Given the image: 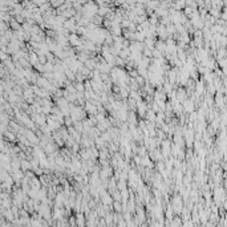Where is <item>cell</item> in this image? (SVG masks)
I'll return each instance as SVG.
<instances>
[{"label": "cell", "instance_id": "obj_14", "mask_svg": "<svg viewBox=\"0 0 227 227\" xmlns=\"http://www.w3.org/2000/svg\"><path fill=\"white\" fill-rule=\"evenodd\" d=\"M112 209H113V211H114V213H122V203H121V201H113Z\"/></svg>", "mask_w": 227, "mask_h": 227}, {"label": "cell", "instance_id": "obj_8", "mask_svg": "<svg viewBox=\"0 0 227 227\" xmlns=\"http://www.w3.org/2000/svg\"><path fill=\"white\" fill-rule=\"evenodd\" d=\"M175 97H177V100H178L179 102L185 101V100L187 98V92H186L185 89L181 86L179 89H177V91H175Z\"/></svg>", "mask_w": 227, "mask_h": 227}, {"label": "cell", "instance_id": "obj_10", "mask_svg": "<svg viewBox=\"0 0 227 227\" xmlns=\"http://www.w3.org/2000/svg\"><path fill=\"white\" fill-rule=\"evenodd\" d=\"M154 43H155V40L153 39V37H145V40H143V45L146 46V48H149V49H154Z\"/></svg>", "mask_w": 227, "mask_h": 227}, {"label": "cell", "instance_id": "obj_2", "mask_svg": "<svg viewBox=\"0 0 227 227\" xmlns=\"http://www.w3.org/2000/svg\"><path fill=\"white\" fill-rule=\"evenodd\" d=\"M32 120H33V122L39 126H43L46 123V116L43 114V113H35V114L32 116Z\"/></svg>", "mask_w": 227, "mask_h": 227}, {"label": "cell", "instance_id": "obj_7", "mask_svg": "<svg viewBox=\"0 0 227 227\" xmlns=\"http://www.w3.org/2000/svg\"><path fill=\"white\" fill-rule=\"evenodd\" d=\"M46 125H48L49 128L52 129V132H55V130H59L60 126H61L57 121H56L55 118H52L51 114H48V117H46Z\"/></svg>", "mask_w": 227, "mask_h": 227}, {"label": "cell", "instance_id": "obj_3", "mask_svg": "<svg viewBox=\"0 0 227 227\" xmlns=\"http://www.w3.org/2000/svg\"><path fill=\"white\" fill-rule=\"evenodd\" d=\"M82 108H84V110L86 112V114H89V116H94L96 113H97V106L91 101H85Z\"/></svg>", "mask_w": 227, "mask_h": 227}, {"label": "cell", "instance_id": "obj_23", "mask_svg": "<svg viewBox=\"0 0 227 227\" xmlns=\"http://www.w3.org/2000/svg\"><path fill=\"white\" fill-rule=\"evenodd\" d=\"M4 134H5V137L9 139V141H15V134H13V133H11V132H4Z\"/></svg>", "mask_w": 227, "mask_h": 227}, {"label": "cell", "instance_id": "obj_17", "mask_svg": "<svg viewBox=\"0 0 227 227\" xmlns=\"http://www.w3.org/2000/svg\"><path fill=\"white\" fill-rule=\"evenodd\" d=\"M75 88H76V91H77V92H84V91H85L84 82H80V81H77V82L75 84Z\"/></svg>", "mask_w": 227, "mask_h": 227}, {"label": "cell", "instance_id": "obj_12", "mask_svg": "<svg viewBox=\"0 0 227 227\" xmlns=\"http://www.w3.org/2000/svg\"><path fill=\"white\" fill-rule=\"evenodd\" d=\"M129 97L133 98L134 101H141L142 100V96L139 93V91H129Z\"/></svg>", "mask_w": 227, "mask_h": 227}, {"label": "cell", "instance_id": "obj_16", "mask_svg": "<svg viewBox=\"0 0 227 227\" xmlns=\"http://www.w3.org/2000/svg\"><path fill=\"white\" fill-rule=\"evenodd\" d=\"M43 66H44V72H53V64L49 61H46L45 64H43Z\"/></svg>", "mask_w": 227, "mask_h": 227}, {"label": "cell", "instance_id": "obj_24", "mask_svg": "<svg viewBox=\"0 0 227 227\" xmlns=\"http://www.w3.org/2000/svg\"><path fill=\"white\" fill-rule=\"evenodd\" d=\"M134 162L137 163V165H141V157H139V155H136V157H134Z\"/></svg>", "mask_w": 227, "mask_h": 227}, {"label": "cell", "instance_id": "obj_20", "mask_svg": "<svg viewBox=\"0 0 227 227\" xmlns=\"http://www.w3.org/2000/svg\"><path fill=\"white\" fill-rule=\"evenodd\" d=\"M11 28L13 29V31H18V29H20L21 27H20L19 21H13V20H11Z\"/></svg>", "mask_w": 227, "mask_h": 227}, {"label": "cell", "instance_id": "obj_9", "mask_svg": "<svg viewBox=\"0 0 227 227\" xmlns=\"http://www.w3.org/2000/svg\"><path fill=\"white\" fill-rule=\"evenodd\" d=\"M154 48H155V49H158L159 52L165 53V51H166V43L163 41V40H158V41H155V43H154Z\"/></svg>", "mask_w": 227, "mask_h": 227}, {"label": "cell", "instance_id": "obj_22", "mask_svg": "<svg viewBox=\"0 0 227 227\" xmlns=\"http://www.w3.org/2000/svg\"><path fill=\"white\" fill-rule=\"evenodd\" d=\"M170 225H173V226H181L182 225V219L179 218V216H175V219L170 223Z\"/></svg>", "mask_w": 227, "mask_h": 227}, {"label": "cell", "instance_id": "obj_1", "mask_svg": "<svg viewBox=\"0 0 227 227\" xmlns=\"http://www.w3.org/2000/svg\"><path fill=\"white\" fill-rule=\"evenodd\" d=\"M182 108L186 113H191L193 110H195V102L194 100H190V98H186L185 101H182Z\"/></svg>", "mask_w": 227, "mask_h": 227}, {"label": "cell", "instance_id": "obj_15", "mask_svg": "<svg viewBox=\"0 0 227 227\" xmlns=\"http://www.w3.org/2000/svg\"><path fill=\"white\" fill-rule=\"evenodd\" d=\"M136 82H137V84H138V86H139V88H142V86L143 85H145V82H146V78H143L142 77V76H137V77H136Z\"/></svg>", "mask_w": 227, "mask_h": 227}, {"label": "cell", "instance_id": "obj_4", "mask_svg": "<svg viewBox=\"0 0 227 227\" xmlns=\"http://www.w3.org/2000/svg\"><path fill=\"white\" fill-rule=\"evenodd\" d=\"M68 43H69V45H72V46H77L78 44H81L82 43V39L80 37V36L77 35V33H71V35L68 36Z\"/></svg>", "mask_w": 227, "mask_h": 227}, {"label": "cell", "instance_id": "obj_19", "mask_svg": "<svg viewBox=\"0 0 227 227\" xmlns=\"http://www.w3.org/2000/svg\"><path fill=\"white\" fill-rule=\"evenodd\" d=\"M142 56H145V57H150L152 59V49H149V48H143V51H142Z\"/></svg>", "mask_w": 227, "mask_h": 227}, {"label": "cell", "instance_id": "obj_25", "mask_svg": "<svg viewBox=\"0 0 227 227\" xmlns=\"http://www.w3.org/2000/svg\"><path fill=\"white\" fill-rule=\"evenodd\" d=\"M69 223H71V225H73V226L76 225V221H75V218H73V216L71 218V221H69Z\"/></svg>", "mask_w": 227, "mask_h": 227}, {"label": "cell", "instance_id": "obj_6", "mask_svg": "<svg viewBox=\"0 0 227 227\" xmlns=\"http://www.w3.org/2000/svg\"><path fill=\"white\" fill-rule=\"evenodd\" d=\"M100 202H101V205H106V206L112 205V203H113L112 194H110V193H108V191H105L102 195H100Z\"/></svg>", "mask_w": 227, "mask_h": 227}, {"label": "cell", "instance_id": "obj_11", "mask_svg": "<svg viewBox=\"0 0 227 227\" xmlns=\"http://www.w3.org/2000/svg\"><path fill=\"white\" fill-rule=\"evenodd\" d=\"M76 225H77V226H85V215H84V213H77V215H76Z\"/></svg>", "mask_w": 227, "mask_h": 227}, {"label": "cell", "instance_id": "obj_21", "mask_svg": "<svg viewBox=\"0 0 227 227\" xmlns=\"http://www.w3.org/2000/svg\"><path fill=\"white\" fill-rule=\"evenodd\" d=\"M72 123H73V121H72V118L69 116H66V117H64V125L68 128V126H72Z\"/></svg>", "mask_w": 227, "mask_h": 227}, {"label": "cell", "instance_id": "obj_13", "mask_svg": "<svg viewBox=\"0 0 227 227\" xmlns=\"http://www.w3.org/2000/svg\"><path fill=\"white\" fill-rule=\"evenodd\" d=\"M56 100V105H57V108H62V106H68L69 102L68 100H66L65 97H59V98H55Z\"/></svg>", "mask_w": 227, "mask_h": 227}, {"label": "cell", "instance_id": "obj_26", "mask_svg": "<svg viewBox=\"0 0 227 227\" xmlns=\"http://www.w3.org/2000/svg\"><path fill=\"white\" fill-rule=\"evenodd\" d=\"M2 130H4V128H3V123L0 122V132H2Z\"/></svg>", "mask_w": 227, "mask_h": 227}, {"label": "cell", "instance_id": "obj_18", "mask_svg": "<svg viewBox=\"0 0 227 227\" xmlns=\"http://www.w3.org/2000/svg\"><path fill=\"white\" fill-rule=\"evenodd\" d=\"M20 168H21L23 170H29L31 169V163H29L28 161H21L20 162Z\"/></svg>", "mask_w": 227, "mask_h": 227}, {"label": "cell", "instance_id": "obj_5", "mask_svg": "<svg viewBox=\"0 0 227 227\" xmlns=\"http://www.w3.org/2000/svg\"><path fill=\"white\" fill-rule=\"evenodd\" d=\"M24 136H25V138L28 139L29 142H32L33 145H37V143L40 142V139L36 137V134L32 132V130H29V129H25V132H24Z\"/></svg>", "mask_w": 227, "mask_h": 227}]
</instances>
